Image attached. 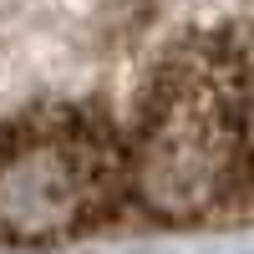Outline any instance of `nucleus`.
<instances>
[{
  "instance_id": "nucleus-1",
  "label": "nucleus",
  "mask_w": 254,
  "mask_h": 254,
  "mask_svg": "<svg viewBox=\"0 0 254 254\" xmlns=\"http://www.w3.org/2000/svg\"><path fill=\"white\" fill-rule=\"evenodd\" d=\"M127 153L132 193L158 214H254L249 61L234 31H198L153 66Z\"/></svg>"
}]
</instances>
